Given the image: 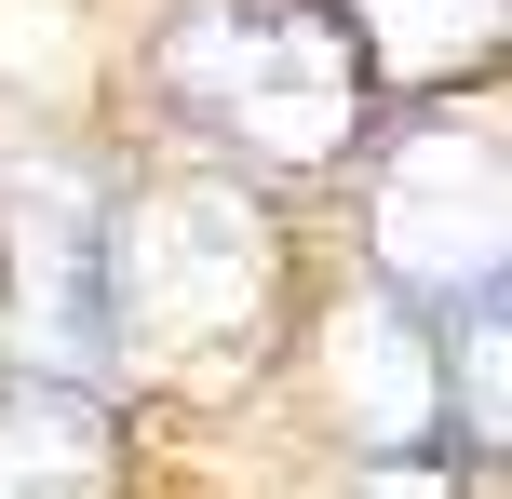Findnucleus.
I'll list each match as a JSON object with an SVG mask.
<instances>
[{
	"instance_id": "obj_3",
	"label": "nucleus",
	"mask_w": 512,
	"mask_h": 499,
	"mask_svg": "<svg viewBox=\"0 0 512 499\" xmlns=\"http://www.w3.org/2000/svg\"><path fill=\"white\" fill-rule=\"evenodd\" d=\"M95 230H108V203L81 176H27V203H14V230H0V284H14V324H27V365H41V392H81L95 405V378L122 365L108 351V270H95Z\"/></svg>"
},
{
	"instance_id": "obj_2",
	"label": "nucleus",
	"mask_w": 512,
	"mask_h": 499,
	"mask_svg": "<svg viewBox=\"0 0 512 499\" xmlns=\"http://www.w3.org/2000/svg\"><path fill=\"white\" fill-rule=\"evenodd\" d=\"M95 270H108V351H230L256 338V297H270V230H256L243 189L216 176H176V189H135L108 203L95 230Z\"/></svg>"
},
{
	"instance_id": "obj_1",
	"label": "nucleus",
	"mask_w": 512,
	"mask_h": 499,
	"mask_svg": "<svg viewBox=\"0 0 512 499\" xmlns=\"http://www.w3.org/2000/svg\"><path fill=\"white\" fill-rule=\"evenodd\" d=\"M149 68L176 95V122L216 162H256V176L351 162L364 108H378V54L337 0H189Z\"/></svg>"
},
{
	"instance_id": "obj_4",
	"label": "nucleus",
	"mask_w": 512,
	"mask_h": 499,
	"mask_svg": "<svg viewBox=\"0 0 512 499\" xmlns=\"http://www.w3.org/2000/svg\"><path fill=\"white\" fill-rule=\"evenodd\" d=\"M0 499H108V419L81 392H0Z\"/></svg>"
}]
</instances>
